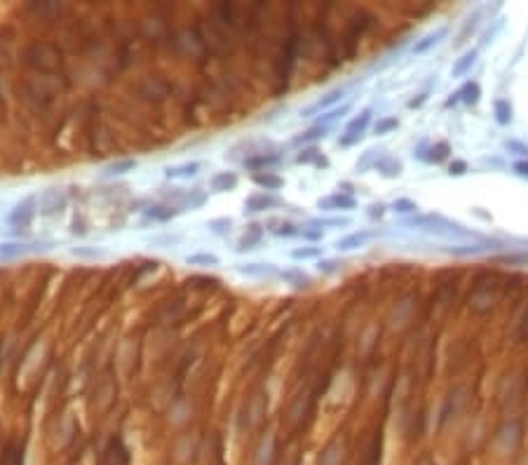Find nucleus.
Wrapping results in <instances>:
<instances>
[{"label":"nucleus","mask_w":528,"mask_h":465,"mask_svg":"<svg viewBox=\"0 0 528 465\" xmlns=\"http://www.w3.org/2000/svg\"><path fill=\"white\" fill-rule=\"evenodd\" d=\"M36 205H38V195H28L24 197V200L19 202L17 207L10 212V216H7V221H10V226H14L17 230H26V228L31 226V221H33V216H36Z\"/></svg>","instance_id":"obj_1"},{"label":"nucleus","mask_w":528,"mask_h":465,"mask_svg":"<svg viewBox=\"0 0 528 465\" xmlns=\"http://www.w3.org/2000/svg\"><path fill=\"white\" fill-rule=\"evenodd\" d=\"M369 123H371V108H364L357 118H352L350 123H347L345 136H340L338 143H340V146H352V143L362 141V136H364V129L369 127Z\"/></svg>","instance_id":"obj_2"},{"label":"nucleus","mask_w":528,"mask_h":465,"mask_svg":"<svg viewBox=\"0 0 528 465\" xmlns=\"http://www.w3.org/2000/svg\"><path fill=\"white\" fill-rule=\"evenodd\" d=\"M49 242H26V240H17V242H0V258H17L31 254V251H43L47 249Z\"/></svg>","instance_id":"obj_3"},{"label":"nucleus","mask_w":528,"mask_h":465,"mask_svg":"<svg viewBox=\"0 0 528 465\" xmlns=\"http://www.w3.org/2000/svg\"><path fill=\"white\" fill-rule=\"evenodd\" d=\"M284 202L279 200L277 195L273 193H256V195L247 197L244 202V214H256V212H266V209H275V207H282Z\"/></svg>","instance_id":"obj_4"},{"label":"nucleus","mask_w":528,"mask_h":465,"mask_svg":"<svg viewBox=\"0 0 528 465\" xmlns=\"http://www.w3.org/2000/svg\"><path fill=\"white\" fill-rule=\"evenodd\" d=\"M38 200H40V214H45V216L59 214V212H64V207H66V195L59 193L56 188L45 190L43 195H38Z\"/></svg>","instance_id":"obj_5"},{"label":"nucleus","mask_w":528,"mask_h":465,"mask_svg":"<svg viewBox=\"0 0 528 465\" xmlns=\"http://www.w3.org/2000/svg\"><path fill=\"white\" fill-rule=\"evenodd\" d=\"M491 306H493V284L486 287V282L479 280L472 292V296H470V308L477 312H486V310H491Z\"/></svg>","instance_id":"obj_6"},{"label":"nucleus","mask_w":528,"mask_h":465,"mask_svg":"<svg viewBox=\"0 0 528 465\" xmlns=\"http://www.w3.org/2000/svg\"><path fill=\"white\" fill-rule=\"evenodd\" d=\"M263 230H266V226H261V223H249V226H247V230H244V235L237 240V245H235V251H237V254H242V251H249V249H256V245H261Z\"/></svg>","instance_id":"obj_7"},{"label":"nucleus","mask_w":528,"mask_h":465,"mask_svg":"<svg viewBox=\"0 0 528 465\" xmlns=\"http://www.w3.org/2000/svg\"><path fill=\"white\" fill-rule=\"evenodd\" d=\"M200 174V162H181V165H171L164 169V177L171 179V181H186V179H193Z\"/></svg>","instance_id":"obj_8"},{"label":"nucleus","mask_w":528,"mask_h":465,"mask_svg":"<svg viewBox=\"0 0 528 465\" xmlns=\"http://www.w3.org/2000/svg\"><path fill=\"white\" fill-rule=\"evenodd\" d=\"M279 155L277 153H251L244 158V167H249V169L254 171H263L268 169V167H275L279 165Z\"/></svg>","instance_id":"obj_9"},{"label":"nucleus","mask_w":528,"mask_h":465,"mask_svg":"<svg viewBox=\"0 0 528 465\" xmlns=\"http://www.w3.org/2000/svg\"><path fill=\"white\" fill-rule=\"evenodd\" d=\"M237 174L235 171H219V174H214L212 181H209V188L214 190V193H230V190L237 188Z\"/></svg>","instance_id":"obj_10"},{"label":"nucleus","mask_w":528,"mask_h":465,"mask_svg":"<svg viewBox=\"0 0 528 465\" xmlns=\"http://www.w3.org/2000/svg\"><path fill=\"white\" fill-rule=\"evenodd\" d=\"M371 238H373V232H369V230H359V232H352V235H347V238H343V240H338V242H336V249H338V251H350V249H357V247L366 245V242H369Z\"/></svg>","instance_id":"obj_11"},{"label":"nucleus","mask_w":528,"mask_h":465,"mask_svg":"<svg viewBox=\"0 0 528 465\" xmlns=\"http://www.w3.org/2000/svg\"><path fill=\"white\" fill-rule=\"evenodd\" d=\"M319 209H355V197L352 195H340V193H334L329 197H322L317 202Z\"/></svg>","instance_id":"obj_12"},{"label":"nucleus","mask_w":528,"mask_h":465,"mask_svg":"<svg viewBox=\"0 0 528 465\" xmlns=\"http://www.w3.org/2000/svg\"><path fill=\"white\" fill-rule=\"evenodd\" d=\"M251 181H254L256 186L266 188V190H279L282 186H284V179L273 174V171H254V174H251Z\"/></svg>","instance_id":"obj_13"},{"label":"nucleus","mask_w":528,"mask_h":465,"mask_svg":"<svg viewBox=\"0 0 528 465\" xmlns=\"http://www.w3.org/2000/svg\"><path fill=\"white\" fill-rule=\"evenodd\" d=\"M343 97H345V90H343V87H338V90H331V92L324 94V97L319 99L315 106L305 108V110H303V118H310L312 113H315V110H324V108H329V106H334L336 101H340Z\"/></svg>","instance_id":"obj_14"},{"label":"nucleus","mask_w":528,"mask_h":465,"mask_svg":"<svg viewBox=\"0 0 528 465\" xmlns=\"http://www.w3.org/2000/svg\"><path fill=\"white\" fill-rule=\"evenodd\" d=\"M237 273L247 277H266L275 275V266L273 264H237Z\"/></svg>","instance_id":"obj_15"},{"label":"nucleus","mask_w":528,"mask_h":465,"mask_svg":"<svg viewBox=\"0 0 528 465\" xmlns=\"http://www.w3.org/2000/svg\"><path fill=\"white\" fill-rule=\"evenodd\" d=\"M179 214H181V209L174 207V205H153V207L146 209V219L153 221H169Z\"/></svg>","instance_id":"obj_16"},{"label":"nucleus","mask_w":528,"mask_h":465,"mask_svg":"<svg viewBox=\"0 0 528 465\" xmlns=\"http://www.w3.org/2000/svg\"><path fill=\"white\" fill-rule=\"evenodd\" d=\"M186 264L202 266V268H214V266H221V258L216 254H212V251H195V254L186 256Z\"/></svg>","instance_id":"obj_17"},{"label":"nucleus","mask_w":528,"mask_h":465,"mask_svg":"<svg viewBox=\"0 0 528 465\" xmlns=\"http://www.w3.org/2000/svg\"><path fill=\"white\" fill-rule=\"evenodd\" d=\"M268 230H273L277 238H294V235H301V230H298L296 226H294L291 221H279V219H270L266 223Z\"/></svg>","instance_id":"obj_18"},{"label":"nucleus","mask_w":528,"mask_h":465,"mask_svg":"<svg viewBox=\"0 0 528 465\" xmlns=\"http://www.w3.org/2000/svg\"><path fill=\"white\" fill-rule=\"evenodd\" d=\"M376 169L380 171L383 177H388V179H395V177H399V174H401V162H399V160H397V158H390V155H383V158L378 160Z\"/></svg>","instance_id":"obj_19"},{"label":"nucleus","mask_w":528,"mask_h":465,"mask_svg":"<svg viewBox=\"0 0 528 465\" xmlns=\"http://www.w3.org/2000/svg\"><path fill=\"white\" fill-rule=\"evenodd\" d=\"M296 162H301V165H308V162H315L317 167H327V165H329V160L324 158V155L319 153V148H315V146L303 148V151H301V153L296 155Z\"/></svg>","instance_id":"obj_20"},{"label":"nucleus","mask_w":528,"mask_h":465,"mask_svg":"<svg viewBox=\"0 0 528 465\" xmlns=\"http://www.w3.org/2000/svg\"><path fill=\"white\" fill-rule=\"evenodd\" d=\"M136 169V160L127 158V160H118V162H113V165L106 167V171H103V177H122V174H127V171H134Z\"/></svg>","instance_id":"obj_21"},{"label":"nucleus","mask_w":528,"mask_h":465,"mask_svg":"<svg viewBox=\"0 0 528 465\" xmlns=\"http://www.w3.org/2000/svg\"><path fill=\"white\" fill-rule=\"evenodd\" d=\"M327 132H329V127H319V125H315L312 129H308V132H303V134H298V136H294V146H301V143H312V141H319V139H324L327 136Z\"/></svg>","instance_id":"obj_22"},{"label":"nucleus","mask_w":528,"mask_h":465,"mask_svg":"<svg viewBox=\"0 0 528 465\" xmlns=\"http://www.w3.org/2000/svg\"><path fill=\"white\" fill-rule=\"evenodd\" d=\"M458 97H460V101H465V104H477L481 97V87L479 82H465V85L458 90Z\"/></svg>","instance_id":"obj_23"},{"label":"nucleus","mask_w":528,"mask_h":465,"mask_svg":"<svg viewBox=\"0 0 528 465\" xmlns=\"http://www.w3.org/2000/svg\"><path fill=\"white\" fill-rule=\"evenodd\" d=\"M474 62H477V52H465V54L460 56V59H458V62L453 64V71H451V73H453V78H460V75H465L470 71V68L474 66Z\"/></svg>","instance_id":"obj_24"},{"label":"nucleus","mask_w":528,"mask_h":465,"mask_svg":"<svg viewBox=\"0 0 528 465\" xmlns=\"http://www.w3.org/2000/svg\"><path fill=\"white\" fill-rule=\"evenodd\" d=\"M444 36H446V28H439V31L430 33V36H425L423 40H418V43L413 45V52H416V54H423V52H427L430 47H434Z\"/></svg>","instance_id":"obj_25"},{"label":"nucleus","mask_w":528,"mask_h":465,"mask_svg":"<svg viewBox=\"0 0 528 465\" xmlns=\"http://www.w3.org/2000/svg\"><path fill=\"white\" fill-rule=\"evenodd\" d=\"M232 223L235 221L230 219V216H219V219H212L209 223H207V228L214 232V235H228V232L232 230Z\"/></svg>","instance_id":"obj_26"},{"label":"nucleus","mask_w":528,"mask_h":465,"mask_svg":"<svg viewBox=\"0 0 528 465\" xmlns=\"http://www.w3.org/2000/svg\"><path fill=\"white\" fill-rule=\"evenodd\" d=\"M345 113H350V104H343V106H340V108L327 110L324 115H319V118H317V125H319V127H329V125H331V123H336V120H338V118H343V115H345Z\"/></svg>","instance_id":"obj_27"},{"label":"nucleus","mask_w":528,"mask_h":465,"mask_svg":"<svg viewBox=\"0 0 528 465\" xmlns=\"http://www.w3.org/2000/svg\"><path fill=\"white\" fill-rule=\"evenodd\" d=\"M282 280L289 282V284H294L296 289H303V287H308V284H310V277L305 275L303 270H284V273H282Z\"/></svg>","instance_id":"obj_28"},{"label":"nucleus","mask_w":528,"mask_h":465,"mask_svg":"<svg viewBox=\"0 0 528 465\" xmlns=\"http://www.w3.org/2000/svg\"><path fill=\"white\" fill-rule=\"evenodd\" d=\"M495 118H498L500 125H510L512 123V106H510V101H505V99H498V101H495Z\"/></svg>","instance_id":"obj_29"},{"label":"nucleus","mask_w":528,"mask_h":465,"mask_svg":"<svg viewBox=\"0 0 528 465\" xmlns=\"http://www.w3.org/2000/svg\"><path fill=\"white\" fill-rule=\"evenodd\" d=\"M449 153H451V146L446 143V141H439L437 146L430 148V155H427V160H430V162H442V160L449 158Z\"/></svg>","instance_id":"obj_30"},{"label":"nucleus","mask_w":528,"mask_h":465,"mask_svg":"<svg viewBox=\"0 0 528 465\" xmlns=\"http://www.w3.org/2000/svg\"><path fill=\"white\" fill-rule=\"evenodd\" d=\"M310 226L312 228H317V230H322L324 226H350V219L347 216H336V219H315V221H310Z\"/></svg>","instance_id":"obj_31"},{"label":"nucleus","mask_w":528,"mask_h":465,"mask_svg":"<svg viewBox=\"0 0 528 465\" xmlns=\"http://www.w3.org/2000/svg\"><path fill=\"white\" fill-rule=\"evenodd\" d=\"M399 127V120L397 118H380L376 123V127H373V132H376L378 136H383V134H390L392 129H397Z\"/></svg>","instance_id":"obj_32"},{"label":"nucleus","mask_w":528,"mask_h":465,"mask_svg":"<svg viewBox=\"0 0 528 465\" xmlns=\"http://www.w3.org/2000/svg\"><path fill=\"white\" fill-rule=\"evenodd\" d=\"M383 151H376V148H371V151H366L364 153V158L359 160L357 162V169H369V167H376L378 165V160L383 158Z\"/></svg>","instance_id":"obj_33"},{"label":"nucleus","mask_w":528,"mask_h":465,"mask_svg":"<svg viewBox=\"0 0 528 465\" xmlns=\"http://www.w3.org/2000/svg\"><path fill=\"white\" fill-rule=\"evenodd\" d=\"M291 256L296 258V261H301V258H317L322 256V247H298V249L291 251Z\"/></svg>","instance_id":"obj_34"},{"label":"nucleus","mask_w":528,"mask_h":465,"mask_svg":"<svg viewBox=\"0 0 528 465\" xmlns=\"http://www.w3.org/2000/svg\"><path fill=\"white\" fill-rule=\"evenodd\" d=\"M392 209L399 212V214H411V212H418V205L413 200H406V197H399V200H395Z\"/></svg>","instance_id":"obj_35"},{"label":"nucleus","mask_w":528,"mask_h":465,"mask_svg":"<svg viewBox=\"0 0 528 465\" xmlns=\"http://www.w3.org/2000/svg\"><path fill=\"white\" fill-rule=\"evenodd\" d=\"M71 254H73V256H80V258H99V256H103L101 249H87V247H75V249H71Z\"/></svg>","instance_id":"obj_36"},{"label":"nucleus","mask_w":528,"mask_h":465,"mask_svg":"<svg viewBox=\"0 0 528 465\" xmlns=\"http://www.w3.org/2000/svg\"><path fill=\"white\" fill-rule=\"evenodd\" d=\"M340 261H336V258H327V261H319V266H317V270L319 273H336V270H340Z\"/></svg>","instance_id":"obj_37"},{"label":"nucleus","mask_w":528,"mask_h":465,"mask_svg":"<svg viewBox=\"0 0 528 465\" xmlns=\"http://www.w3.org/2000/svg\"><path fill=\"white\" fill-rule=\"evenodd\" d=\"M465 171H467V162H465V160H455V162H451V167H449L451 177H462Z\"/></svg>","instance_id":"obj_38"},{"label":"nucleus","mask_w":528,"mask_h":465,"mask_svg":"<svg viewBox=\"0 0 528 465\" xmlns=\"http://www.w3.org/2000/svg\"><path fill=\"white\" fill-rule=\"evenodd\" d=\"M507 148H510V151H516L519 155H528V148L523 146V143H519V141H507Z\"/></svg>","instance_id":"obj_39"},{"label":"nucleus","mask_w":528,"mask_h":465,"mask_svg":"<svg viewBox=\"0 0 528 465\" xmlns=\"http://www.w3.org/2000/svg\"><path fill=\"white\" fill-rule=\"evenodd\" d=\"M519 338H521V341H528V312L523 315L521 327H519Z\"/></svg>","instance_id":"obj_40"},{"label":"nucleus","mask_w":528,"mask_h":465,"mask_svg":"<svg viewBox=\"0 0 528 465\" xmlns=\"http://www.w3.org/2000/svg\"><path fill=\"white\" fill-rule=\"evenodd\" d=\"M383 212H385L383 205H371V207H369V216H371V219H380Z\"/></svg>","instance_id":"obj_41"},{"label":"nucleus","mask_w":528,"mask_h":465,"mask_svg":"<svg viewBox=\"0 0 528 465\" xmlns=\"http://www.w3.org/2000/svg\"><path fill=\"white\" fill-rule=\"evenodd\" d=\"M301 235L305 240H319L322 238V230H301Z\"/></svg>","instance_id":"obj_42"},{"label":"nucleus","mask_w":528,"mask_h":465,"mask_svg":"<svg viewBox=\"0 0 528 465\" xmlns=\"http://www.w3.org/2000/svg\"><path fill=\"white\" fill-rule=\"evenodd\" d=\"M514 169L521 174V177H528V160H523V162H516Z\"/></svg>","instance_id":"obj_43"},{"label":"nucleus","mask_w":528,"mask_h":465,"mask_svg":"<svg viewBox=\"0 0 528 465\" xmlns=\"http://www.w3.org/2000/svg\"><path fill=\"white\" fill-rule=\"evenodd\" d=\"M425 99H427V94H418V99H411V101H408V106H411V108H418V106L425 104Z\"/></svg>","instance_id":"obj_44"}]
</instances>
